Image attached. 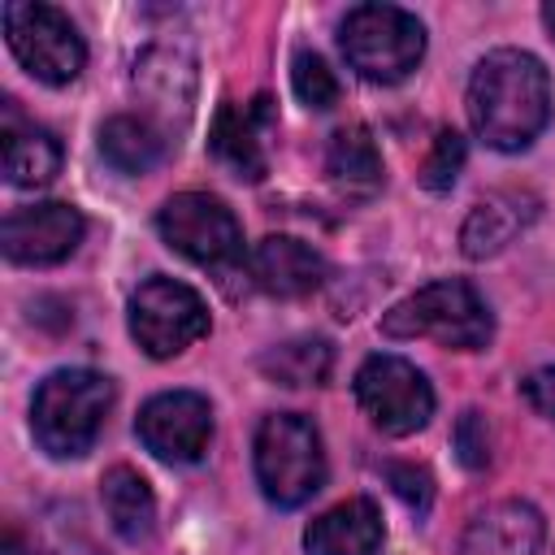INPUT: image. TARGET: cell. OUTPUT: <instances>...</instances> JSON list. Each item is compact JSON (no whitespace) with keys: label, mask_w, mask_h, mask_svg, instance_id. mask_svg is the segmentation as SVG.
Returning <instances> with one entry per match:
<instances>
[{"label":"cell","mask_w":555,"mask_h":555,"mask_svg":"<svg viewBox=\"0 0 555 555\" xmlns=\"http://www.w3.org/2000/svg\"><path fill=\"white\" fill-rule=\"evenodd\" d=\"M126 321H130V338L152 360H169L208 334V308H204L199 291H191L178 278H160V273L147 278L130 295Z\"/></svg>","instance_id":"obj_8"},{"label":"cell","mask_w":555,"mask_h":555,"mask_svg":"<svg viewBox=\"0 0 555 555\" xmlns=\"http://www.w3.org/2000/svg\"><path fill=\"white\" fill-rule=\"evenodd\" d=\"M251 278L264 295L278 299H304L325 282V256L295 238V234H269L251 247Z\"/></svg>","instance_id":"obj_14"},{"label":"cell","mask_w":555,"mask_h":555,"mask_svg":"<svg viewBox=\"0 0 555 555\" xmlns=\"http://www.w3.org/2000/svg\"><path fill=\"white\" fill-rule=\"evenodd\" d=\"M113 408V382L95 369H56L39 382L30 403L35 442L52 460H78L100 438V425Z\"/></svg>","instance_id":"obj_2"},{"label":"cell","mask_w":555,"mask_h":555,"mask_svg":"<svg viewBox=\"0 0 555 555\" xmlns=\"http://www.w3.org/2000/svg\"><path fill=\"white\" fill-rule=\"evenodd\" d=\"M61 173V143L43 126H4V178L9 186L39 191Z\"/></svg>","instance_id":"obj_19"},{"label":"cell","mask_w":555,"mask_h":555,"mask_svg":"<svg viewBox=\"0 0 555 555\" xmlns=\"http://www.w3.org/2000/svg\"><path fill=\"white\" fill-rule=\"evenodd\" d=\"M520 395L529 399V408H533L538 416H546V421L555 425V364L533 369V373L520 382Z\"/></svg>","instance_id":"obj_26"},{"label":"cell","mask_w":555,"mask_h":555,"mask_svg":"<svg viewBox=\"0 0 555 555\" xmlns=\"http://www.w3.org/2000/svg\"><path fill=\"white\" fill-rule=\"evenodd\" d=\"M542 22H546V30H551V39H555V0L542 4Z\"/></svg>","instance_id":"obj_27"},{"label":"cell","mask_w":555,"mask_h":555,"mask_svg":"<svg viewBox=\"0 0 555 555\" xmlns=\"http://www.w3.org/2000/svg\"><path fill=\"white\" fill-rule=\"evenodd\" d=\"M100 503L104 516L113 525V533L121 542H147L156 529V494L147 486V477L130 464H113L100 477Z\"/></svg>","instance_id":"obj_17"},{"label":"cell","mask_w":555,"mask_h":555,"mask_svg":"<svg viewBox=\"0 0 555 555\" xmlns=\"http://www.w3.org/2000/svg\"><path fill=\"white\" fill-rule=\"evenodd\" d=\"M382 538H386V525L377 503L343 499L304 529V551L308 555H377Z\"/></svg>","instance_id":"obj_15"},{"label":"cell","mask_w":555,"mask_h":555,"mask_svg":"<svg viewBox=\"0 0 555 555\" xmlns=\"http://www.w3.org/2000/svg\"><path fill=\"white\" fill-rule=\"evenodd\" d=\"M351 386H356V403L364 408V416L390 438H408L425 429L434 416V386L403 356H390V351L369 356L356 369Z\"/></svg>","instance_id":"obj_7"},{"label":"cell","mask_w":555,"mask_h":555,"mask_svg":"<svg viewBox=\"0 0 555 555\" xmlns=\"http://www.w3.org/2000/svg\"><path fill=\"white\" fill-rule=\"evenodd\" d=\"M156 230L178 256H186L191 264H204V269H230L243 256L238 217L217 195H204V191L169 195L156 212Z\"/></svg>","instance_id":"obj_9"},{"label":"cell","mask_w":555,"mask_h":555,"mask_svg":"<svg viewBox=\"0 0 555 555\" xmlns=\"http://www.w3.org/2000/svg\"><path fill=\"white\" fill-rule=\"evenodd\" d=\"M0 22H4V39H9L17 65L35 82L65 87V82H74L82 74L87 43H82V35L74 30V22L61 9L39 4V0H9L0 9Z\"/></svg>","instance_id":"obj_6"},{"label":"cell","mask_w":555,"mask_h":555,"mask_svg":"<svg viewBox=\"0 0 555 555\" xmlns=\"http://www.w3.org/2000/svg\"><path fill=\"white\" fill-rule=\"evenodd\" d=\"M269 121H273L269 95H256L251 104H221L212 117V130H208L212 160L243 182H260L269 173V156H264Z\"/></svg>","instance_id":"obj_12"},{"label":"cell","mask_w":555,"mask_h":555,"mask_svg":"<svg viewBox=\"0 0 555 555\" xmlns=\"http://www.w3.org/2000/svg\"><path fill=\"white\" fill-rule=\"evenodd\" d=\"M338 48L364 82H403L425 56V26L399 4H356L338 22Z\"/></svg>","instance_id":"obj_5"},{"label":"cell","mask_w":555,"mask_h":555,"mask_svg":"<svg viewBox=\"0 0 555 555\" xmlns=\"http://www.w3.org/2000/svg\"><path fill=\"white\" fill-rule=\"evenodd\" d=\"M533 221V199L520 191H499L473 204V212L460 225V247L468 260H486L499 256L525 225Z\"/></svg>","instance_id":"obj_16"},{"label":"cell","mask_w":555,"mask_h":555,"mask_svg":"<svg viewBox=\"0 0 555 555\" xmlns=\"http://www.w3.org/2000/svg\"><path fill=\"white\" fill-rule=\"evenodd\" d=\"M334 369V347L325 338H291L260 356V373L278 386H321Z\"/></svg>","instance_id":"obj_21"},{"label":"cell","mask_w":555,"mask_h":555,"mask_svg":"<svg viewBox=\"0 0 555 555\" xmlns=\"http://www.w3.org/2000/svg\"><path fill=\"white\" fill-rule=\"evenodd\" d=\"M542 512L525 499H503L481 507L464 538H460V555H542Z\"/></svg>","instance_id":"obj_13"},{"label":"cell","mask_w":555,"mask_h":555,"mask_svg":"<svg viewBox=\"0 0 555 555\" xmlns=\"http://www.w3.org/2000/svg\"><path fill=\"white\" fill-rule=\"evenodd\" d=\"M100 156L117 173H147L165 156V134L134 113H117L100 126Z\"/></svg>","instance_id":"obj_20"},{"label":"cell","mask_w":555,"mask_h":555,"mask_svg":"<svg viewBox=\"0 0 555 555\" xmlns=\"http://www.w3.org/2000/svg\"><path fill=\"white\" fill-rule=\"evenodd\" d=\"M464 156H468V147H464V134L460 130H438L434 134V147H429V156L421 160V186L425 191H451L455 186V178H460V169H464Z\"/></svg>","instance_id":"obj_23"},{"label":"cell","mask_w":555,"mask_h":555,"mask_svg":"<svg viewBox=\"0 0 555 555\" xmlns=\"http://www.w3.org/2000/svg\"><path fill=\"white\" fill-rule=\"evenodd\" d=\"M139 442L165 464H195L212 442V408L195 390H165L139 408Z\"/></svg>","instance_id":"obj_10"},{"label":"cell","mask_w":555,"mask_h":555,"mask_svg":"<svg viewBox=\"0 0 555 555\" xmlns=\"http://www.w3.org/2000/svg\"><path fill=\"white\" fill-rule=\"evenodd\" d=\"M468 121L494 152L529 147L551 121V74L533 52L494 48L473 65Z\"/></svg>","instance_id":"obj_1"},{"label":"cell","mask_w":555,"mask_h":555,"mask_svg":"<svg viewBox=\"0 0 555 555\" xmlns=\"http://www.w3.org/2000/svg\"><path fill=\"white\" fill-rule=\"evenodd\" d=\"M325 173L343 199H373L382 191V152L364 126H343L330 139Z\"/></svg>","instance_id":"obj_18"},{"label":"cell","mask_w":555,"mask_h":555,"mask_svg":"<svg viewBox=\"0 0 555 555\" xmlns=\"http://www.w3.org/2000/svg\"><path fill=\"white\" fill-rule=\"evenodd\" d=\"M251 464L260 494L273 507H299L325 486V447L308 416L273 412L260 421L251 442Z\"/></svg>","instance_id":"obj_4"},{"label":"cell","mask_w":555,"mask_h":555,"mask_svg":"<svg viewBox=\"0 0 555 555\" xmlns=\"http://www.w3.org/2000/svg\"><path fill=\"white\" fill-rule=\"evenodd\" d=\"M455 455L464 468H486L490 464V425L477 408H468L460 421H455Z\"/></svg>","instance_id":"obj_24"},{"label":"cell","mask_w":555,"mask_h":555,"mask_svg":"<svg viewBox=\"0 0 555 555\" xmlns=\"http://www.w3.org/2000/svg\"><path fill=\"white\" fill-rule=\"evenodd\" d=\"M291 87H295V95H299L304 108L325 113V108L338 104V78H334V69L317 52H295V61H291Z\"/></svg>","instance_id":"obj_22"},{"label":"cell","mask_w":555,"mask_h":555,"mask_svg":"<svg viewBox=\"0 0 555 555\" xmlns=\"http://www.w3.org/2000/svg\"><path fill=\"white\" fill-rule=\"evenodd\" d=\"M82 230L87 221L74 204L48 199V204L13 208L0 225V243L13 264H56L82 243Z\"/></svg>","instance_id":"obj_11"},{"label":"cell","mask_w":555,"mask_h":555,"mask_svg":"<svg viewBox=\"0 0 555 555\" xmlns=\"http://www.w3.org/2000/svg\"><path fill=\"white\" fill-rule=\"evenodd\" d=\"M386 338H434L455 351H477L494 334V317L486 299L464 278H438L408 299H399L390 312H382Z\"/></svg>","instance_id":"obj_3"},{"label":"cell","mask_w":555,"mask_h":555,"mask_svg":"<svg viewBox=\"0 0 555 555\" xmlns=\"http://www.w3.org/2000/svg\"><path fill=\"white\" fill-rule=\"evenodd\" d=\"M390 486H395L399 499H403L408 507H416V512H425L429 499H434L429 473H425V468H412V464H395V468H390Z\"/></svg>","instance_id":"obj_25"}]
</instances>
